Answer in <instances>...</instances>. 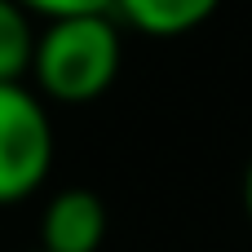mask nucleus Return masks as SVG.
Instances as JSON below:
<instances>
[{
  "label": "nucleus",
  "instance_id": "7ed1b4c3",
  "mask_svg": "<svg viewBox=\"0 0 252 252\" xmlns=\"http://www.w3.org/2000/svg\"><path fill=\"white\" fill-rule=\"evenodd\" d=\"M102 239H106V204L93 190L71 186L44 204V217H40L44 252H97Z\"/></svg>",
  "mask_w": 252,
  "mask_h": 252
},
{
  "label": "nucleus",
  "instance_id": "20e7f679",
  "mask_svg": "<svg viewBox=\"0 0 252 252\" xmlns=\"http://www.w3.org/2000/svg\"><path fill=\"white\" fill-rule=\"evenodd\" d=\"M217 9H221V0H115V13L133 31L155 35V40L186 35V31L204 27Z\"/></svg>",
  "mask_w": 252,
  "mask_h": 252
},
{
  "label": "nucleus",
  "instance_id": "0eeeda50",
  "mask_svg": "<svg viewBox=\"0 0 252 252\" xmlns=\"http://www.w3.org/2000/svg\"><path fill=\"white\" fill-rule=\"evenodd\" d=\"M244 208H248V217H252V159H248V168H244Z\"/></svg>",
  "mask_w": 252,
  "mask_h": 252
},
{
  "label": "nucleus",
  "instance_id": "39448f33",
  "mask_svg": "<svg viewBox=\"0 0 252 252\" xmlns=\"http://www.w3.org/2000/svg\"><path fill=\"white\" fill-rule=\"evenodd\" d=\"M35 58V27L18 0H0V84L22 80Z\"/></svg>",
  "mask_w": 252,
  "mask_h": 252
},
{
  "label": "nucleus",
  "instance_id": "f257e3e1",
  "mask_svg": "<svg viewBox=\"0 0 252 252\" xmlns=\"http://www.w3.org/2000/svg\"><path fill=\"white\" fill-rule=\"evenodd\" d=\"M120 27L111 13H84V18H58L44 22L35 35L31 75L44 97L80 106L102 97L120 75Z\"/></svg>",
  "mask_w": 252,
  "mask_h": 252
},
{
  "label": "nucleus",
  "instance_id": "423d86ee",
  "mask_svg": "<svg viewBox=\"0 0 252 252\" xmlns=\"http://www.w3.org/2000/svg\"><path fill=\"white\" fill-rule=\"evenodd\" d=\"M27 13H40L44 22L58 18H84V13H115V0H18Z\"/></svg>",
  "mask_w": 252,
  "mask_h": 252
},
{
  "label": "nucleus",
  "instance_id": "6e6552de",
  "mask_svg": "<svg viewBox=\"0 0 252 252\" xmlns=\"http://www.w3.org/2000/svg\"><path fill=\"white\" fill-rule=\"evenodd\" d=\"M35 252H44V248H35Z\"/></svg>",
  "mask_w": 252,
  "mask_h": 252
},
{
  "label": "nucleus",
  "instance_id": "f03ea898",
  "mask_svg": "<svg viewBox=\"0 0 252 252\" xmlns=\"http://www.w3.org/2000/svg\"><path fill=\"white\" fill-rule=\"evenodd\" d=\"M53 168V124L40 97L9 80L0 84V208L31 199Z\"/></svg>",
  "mask_w": 252,
  "mask_h": 252
}]
</instances>
